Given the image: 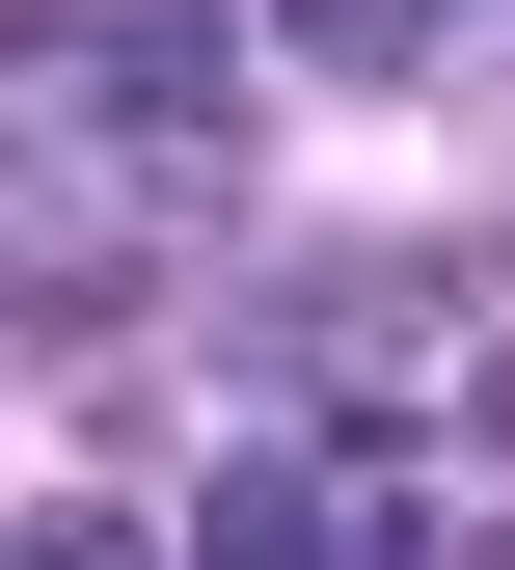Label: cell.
<instances>
[{"instance_id": "cell-1", "label": "cell", "mask_w": 515, "mask_h": 570, "mask_svg": "<svg viewBox=\"0 0 515 570\" xmlns=\"http://www.w3.org/2000/svg\"><path fill=\"white\" fill-rule=\"evenodd\" d=\"M353 517H326V462H217L190 489V570H326Z\"/></svg>"}, {"instance_id": "cell-2", "label": "cell", "mask_w": 515, "mask_h": 570, "mask_svg": "<svg viewBox=\"0 0 515 570\" xmlns=\"http://www.w3.org/2000/svg\"><path fill=\"white\" fill-rule=\"evenodd\" d=\"M271 28H299L326 82H434V55H462V0H271Z\"/></svg>"}, {"instance_id": "cell-3", "label": "cell", "mask_w": 515, "mask_h": 570, "mask_svg": "<svg viewBox=\"0 0 515 570\" xmlns=\"http://www.w3.org/2000/svg\"><path fill=\"white\" fill-rule=\"evenodd\" d=\"M0 570H164L136 517H82V489H55V517H0Z\"/></svg>"}, {"instance_id": "cell-4", "label": "cell", "mask_w": 515, "mask_h": 570, "mask_svg": "<svg viewBox=\"0 0 515 570\" xmlns=\"http://www.w3.org/2000/svg\"><path fill=\"white\" fill-rule=\"evenodd\" d=\"M462 435H488V462H515V326H488V353H462Z\"/></svg>"}, {"instance_id": "cell-5", "label": "cell", "mask_w": 515, "mask_h": 570, "mask_svg": "<svg viewBox=\"0 0 515 570\" xmlns=\"http://www.w3.org/2000/svg\"><path fill=\"white\" fill-rule=\"evenodd\" d=\"M434 570H515V543H434Z\"/></svg>"}]
</instances>
